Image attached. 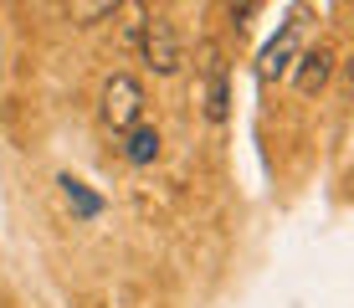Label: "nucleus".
I'll return each instance as SVG.
<instances>
[{
    "label": "nucleus",
    "instance_id": "obj_1",
    "mask_svg": "<svg viewBox=\"0 0 354 308\" xmlns=\"http://www.w3.org/2000/svg\"><path fill=\"white\" fill-rule=\"evenodd\" d=\"M97 118H103L108 134L133 129V123L144 118V88H139V78H129V72H113V78L103 82V93H97Z\"/></svg>",
    "mask_w": 354,
    "mask_h": 308
},
{
    "label": "nucleus",
    "instance_id": "obj_2",
    "mask_svg": "<svg viewBox=\"0 0 354 308\" xmlns=\"http://www.w3.org/2000/svg\"><path fill=\"white\" fill-rule=\"evenodd\" d=\"M144 62H149V72H160V78H175L180 72V62H185V52H180V31H175V21H165V16H154L149 26H144Z\"/></svg>",
    "mask_w": 354,
    "mask_h": 308
},
{
    "label": "nucleus",
    "instance_id": "obj_3",
    "mask_svg": "<svg viewBox=\"0 0 354 308\" xmlns=\"http://www.w3.org/2000/svg\"><path fill=\"white\" fill-rule=\"evenodd\" d=\"M226 103H231V88H226V62H221V46L205 42L201 46V108L211 123L226 118Z\"/></svg>",
    "mask_w": 354,
    "mask_h": 308
},
{
    "label": "nucleus",
    "instance_id": "obj_4",
    "mask_svg": "<svg viewBox=\"0 0 354 308\" xmlns=\"http://www.w3.org/2000/svg\"><path fill=\"white\" fill-rule=\"evenodd\" d=\"M144 26H149V6L144 0H118L113 6V31L124 52H139L144 46Z\"/></svg>",
    "mask_w": 354,
    "mask_h": 308
},
{
    "label": "nucleus",
    "instance_id": "obj_5",
    "mask_svg": "<svg viewBox=\"0 0 354 308\" xmlns=\"http://www.w3.org/2000/svg\"><path fill=\"white\" fill-rule=\"evenodd\" d=\"M298 31H303V21H288V31L262 52V62H257V78H262V82H277V78H283V72L292 67V52H298Z\"/></svg>",
    "mask_w": 354,
    "mask_h": 308
},
{
    "label": "nucleus",
    "instance_id": "obj_6",
    "mask_svg": "<svg viewBox=\"0 0 354 308\" xmlns=\"http://www.w3.org/2000/svg\"><path fill=\"white\" fill-rule=\"evenodd\" d=\"M118 139H124V144H118V154H124L129 165H154V159H160V129H154V123L139 118L133 129L118 134Z\"/></svg>",
    "mask_w": 354,
    "mask_h": 308
},
{
    "label": "nucleus",
    "instance_id": "obj_7",
    "mask_svg": "<svg viewBox=\"0 0 354 308\" xmlns=\"http://www.w3.org/2000/svg\"><path fill=\"white\" fill-rule=\"evenodd\" d=\"M298 62H303V67L292 72L298 93H319L324 82H328V72H334V52H328V46H308V52H303Z\"/></svg>",
    "mask_w": 354,
    "mask_h": 308
},
{
    "label": "nucleus",
    "instance_id": "obj_8",
    "mask_svg": "<svg viewBox=\"0 0 354 308\" xmlns=\"http://www.w3.org/2000/svg\"><path fill=\"white\" fill-rule=\"evenodd\" d=\"M118 0H67V21L72 26H97L103 16H113Z\"/></svg>",
    "mask_w": 354,
    "mask_h": 308
},
{
    "label": "nucleus",
    "instance_id": "obj_9",
    "mask_svg": "<svg viewBox=\"0 0 354 308\" xmlns=\"http://www.w3.org/2000/svg\"><path fill=\"white\" fill-rule=\"evenodd\" d=\"M62 195H67V206H72L77 216H97V211H103V206H97V195H88V190H82V180H72V175H62Z\"/></svg>",
    "mask_w": 354,
    "mask_h": 308
}]
</instances>
